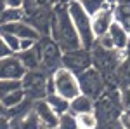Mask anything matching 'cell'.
<instances>
[{
    "label": "cell",
    "mask_w": 130,
    "mask_h": 129,
    "mask_svg": "<svg viewBox=\"0 0 130 129\" xmlns=\"http://www.w3.org/2000/svg\"><path fill=\"white\" fill-rule=\"evenodd\" d=\"M109 35L113 42H115V49L118 51H128V39H130V31L118 21H115L109 28Z\"/></svg>",
    "instance_id": "cell-13"
},
{
    "label": "cell",
    "mask_w": 130,
    "mask_h": 129,
    "mask_svg": "<svg viewBox=\"0 0 130 129\" xmlns=\"http://www.w3.org/2000/svg\"><path fill=\"white\" fill-rule=\"evenodd\" d=\"M26 99V92L21 89V91H16V92H9V94H4L2 96V108L9 110V108H14L21 105L23 101Z\"/></svg>",
    "instance_id": "cell-19"
},
{
    "label": "cell",
    "mask_w": 130,
    "mask_h": 129,
    "mask_svg": "<svg viewBox=\"0 0 130 129\" xmlns=\"http://www.w3.org/2000/svg\"><path fill=\"white\" fill-rule=\"evenodd\" d=\"M120 124L121 129H130V112H123L120 115Z\"/></svg>",
    "instance_id": "cell-31"
},
{
    "label": "cell",
    "mask_w": 130,
    "mask_h": 129,
    "mask_svg": "<svg viewBox=\"0 0 130 129\" xmlns=\"http://www.w3.org/2000/svg\"><path fill=\"white\" fill-rule=\"evenodd\" d=\"M18 58L21 60V63L26 66V70H38L42 68V54L38 44L30 51H21L18 52Z\"/></svg>",
    "instance_id": "cell-14"
},
{
    "label": "cell",
    "mask_w": 130,
    "mask_h": 129,
    "mask_svg": "<svg viewBox=\"0 0 130 129\" xmlns=\"http://www.w3.org/2000/svg\"><path fill=\"white\" fill-rule=\"evenodd\" d=\"M9 56H14V51L10 49L4 40H0V58L4 60V58H9Z\"/></svg>",
    "instance_id": "cell-29"
},
{
    "label": "cell",
    "mask_w": 130,
    "mask_h": 129,
    "mask_svg": "<svg viewBox=\"0 0 130 129\" xmlns=\"http://www.w3.org/2000/svg\"><path fill=\"white\" fill-rule=\"evenodd\" d=\"M78 2L87 9V12H89L90 16L95 14L97 10H101L106 4H108V0H78Z\"/></svg>",
    "instance_id": "cell-24"
},
{
    "label": "cell",
    "mask_w": 130,
    "mask_h": 129,
    "mask_svg": "<svg viewBox=\"0 0 130 129\" xmlns=\"http://www.w3.org/2000/svg\"><path fill=\"white\" fill-rule=\"evenodd\" d=\"M52 77H54V82H56V92L61 94L62 98L71 101V99H75L76 96L82 94L80 80H78V75L75 72L61 66L52 73Z\"/></svg>",
    "instance_id": "cell-3"
},
{
    "label": "cell",
    "mask_w": 130,
    "mask_h": 129,
    "mask_svg": "<svg viewBox=\"0 0 130 129\" xmlns=\"http://www.w3.org/2000/svg\"><path fill=\"white\" fill-rule=\"evenodd\" d=\"M76 119H78V127L80 129H97L99 127V119H97L95 112L80 113V115H76Z\"/></svg>",
    "instance_id": "cell-20"
},
{
    "label": "cell",
    "mask_w": 130,
    "mask_h": 129,
    "mask_svg": "<svg viewBox=\"0 0 130 129\" xmlns=\"http://www.w3.org/2000/svg\"><path fill=\"white\" fill-rule=\"evenodd\" d=\"M2 40L14 51V54H18L21 51V39L18 35H14V33H10V31H2Z\"/></svg>",
    "instance_id": "cell-23"
},
{
    "label": "cell",
    "mask_w": 130,
    "mask_h": 129,
    "mask_svg": "<svg viewBox=\"0 0 130 129\" xmlns=\"http://www.w3.org/2000/svg\"><path fill=\"white\" fill-rule=\"evenodd\" d=\"M21 9L24 7V0H2V9Z\"/></svg>",
    "instance_id": "cell-27"
},
{
    "label": "cell",
    "mask_w": 130,
    "mask_h": 129,
    "mask_svg": "<svg viewBox=\"0 0 130 129\" xmlns=\"http://www.w3.org/2000/svg\"><path fill=\"white\" fill-rule=\"evenodd\" d=\"M12 122V129H43L38 115L35 113V110H31L30 113L18 117V119H10Z\"/></svg>",
    "instance_id": "cell-16"
},
{
    "label": "cell",
    "mask_w": 130,
    "mask_h": 129,
    "mask_svg": "<svg viewBox=\"0 0 130 129\" xmlns=\"http://www.w3.org/2000/svg\"><path fill=\"white\" fill-rule=\"evenodd\" d=\"M97 129H121L120 120H108V122H99Z\"/></svg>",
    "instance_id": "cell-28"
},
{
    "label": "cell",
    "mask_w": 130,
    "mask_h": 129,
    "mask_svg": "<svg viewBox=\"0 0 130 129\" xmlns=\"http://www.w3.org/2000/svg\"><path fill=\"white\" fill-rule=\"evenodd\" d=\"M128 52H130V39H128Z\"/></svg>",
    "instance_id": "cell-35"
},
{
    "label": "cell",
    "mask_w": 130,
    "mask_h": 129,
    "mask_svg": "<svg viewBox=\"0 0 130 129\" xmlns=\"http://www.w3.org/2000/svg\"><path fill=\"white\" fill-rule=\"evenodd\" d=\"M21 89H23V80H18V79H2L0 80L2 96H4V94H9V92L21 91Z\"/></svg>",
    "instance_id": "cell-21"
},
{
    "label": "cell",
    "mask_w": 130,
    "mask_h": 129,
    "mask_svg": "<svg viewBox=\"0 0 130 129\" xmlns=\"http://www.w3.org/2000/svg\"><path fill=\"white\" fill-rule=\"evenodd\" d=\"M113 23H115V14H113V5H109V4H106L101 10L92 14V30H94L95 40L106 33H109Z\"/></svg>",
    "instance_id": "cell-8"
},
{
    "label": "cell",
    "mask_w": 130,
    "mask_h": 129,
    "mask_svg": "<svg viewBox=\"0 0 130 129\" xmlns=\"http://www.w3.org/2000/svg\"><path fill=\"white\" fill-rule=\"evenodd\" d=\"M57 129H80V127H78V119H76V115L71 113V112L64 113V115H61Z\"/></svg>",
    "instance_id": "cell-22"
},
{
    "label": "cell",
    "mask_w": 130,
    "mask_h": 129,
    "mask_svg": "<svg viewBox=\"0 0 130 129\" xmlns=\"http://www.w3.org/2000/svg\"><path fill=\"white\" fill-rule=\"evenodd\" d=\"M26 73H28V70L21 63V60L18 58V54L9 56V58H4V60L0 61V77H2V79L23 80Z\"/></svg>",
    "instance_id": "cell-9"
},
{
    "label": "cell",
    "mask_w": 130,
    "mask_h": 129,
    "mask_svg": "<svg viewBox=\"0 0 130 129\" xmlns=\"http://www.w3.org/2000/svg\"><path fill=\"white\" fill-rule=\"evenodd\" d=\"M50 94H56V82H54L52 73H50L49 79H47V96H50Z\"/></svg>",
    "instance_id": "cell-32"
},
{
    "label": "cell",
    "mask_w": 130,
    "mask_h": 129,
    "mask_svg": "<svg viewBox=\"0 0 130 129\" xmlns=\"http://www.w3.org/2000/svg\"><path fill=\"white\" fill-rule=\"evenodd\" d=\"M47 103H49L50 107H52V110L57 113V115H64V113H68L70 112V107H71V101L66 98H62L61 94H50V96H47Z\"/></svg>",
    "instance_id": "cell-17"
},
{
    "label": "cell",
    "mask_w": 130,
    "mask_h": 129,
    "mask_svg": "<svg viewBox=\"0 0 130 129\" xmlns=\"http://www.w3.org/2000/svg\"><path fill=\"white\" fill-rule=\"evenodd\" d=\"M0 129H12V122H10L9 117L2 115V120H0Z\"/></svg>",
    "instance_id": "cell-33"
},
{
    "label": "cell",
    "mask_w": 130,
    "mask_h": 129,
    "mask_svg": "<svg viewBox=\"0 0 130 129\" xmlns=\"http://www.w3.org/2000/svg\"><path fill=\"white\" fill-rule=\"evenodd\" d=\"M62 66L64 68L75 72L76 75H80L82 72L89 70L92 65V52L87 49H78V51H71V52H64L62 54Z\"/></svg>",
    "instance_id": "cell-7"
},
{
    "label": "cell",
    "mask_w": 130,
    "mask_h": 129,
    "mask_svg": "<svg viewBox=\"0 0 130 129\" xmlns=\"http://www.w3.org/2000/svg\"><path fill=\"white\" fill-rule=\"evenodd\" d=\"M33 110L38 115V119H40L43 127L57 129V126H59V115L52 110V107L47 103V99H37L33 103Z\"/></svg>",
    "instance_id": "cell-10"
},
{
    "label": "cell",
    "mask_w": 130,
    "mask_h": 129,
    "mask_svg": "<svg viewBox=\"0 0 130 129\" xmlns=\"http://www.w3.org/2000/svg\"><path fill=\"white\" fill-rule=\"evenodd\" d=\"M120 94H121V107H123V110L125 112H130V84L125 86L120 91Z\"/></svg>",
    "instance_id": "cell-26"
},
{
    "label": "cell",
    "mask_w": 130,
    "mask_h": 129,
    "mask_svg": "<svg viewBox=\"0 0 130 129\" xmlns=\"http://www.w3.org/2000/svg\"><path fill=\"white\" fill-rule=\"evenodd\" d=\"M2 31H10L14 35H18L19 39H35L40 40L42 33L37 28H33L30 23L21 21V23H10V25H2Z\"/></svg>",
    "instance_id": "cell-12"
},
{
    "label": "cell",
    "mask_w": 130,
    "mask_h": 129,
    "mask_svg": "<svg viewBox=\"0 0 130 129\" xmlns=\"http://www.w3.org/2000/svg\"><path fill=\"white\" fill-rule=\"evenodd\" d=\"M78 80H80L82 92L90 96V98L97 99L106 92V79H104V75L99 70L94 68V66H90L89 70L82 72L78 75Z\"/></svg>",
    "instance_id": "cell-6"
},
{
    "label": "cell",
    "mask_w": 130,
    "mask_h": 129,
    "mask_svg": "<svg viewBox=\"0 0 130 129\" xmlns=\"http://www.w3.org/2000/svg\"><path fill=\"white\" fill-rule=\"evenodd\" d=\"M120 2H130V0H120Z\"/></svg>",
    "instance_id": "cell-36"
},
{
    "label": "cell",
    "mask_w": 130,
    "mask_h": 129,
    "mask_svg": "<svg viewBox=\"0 0 130 129\" xmlns=\"http://www.w3.org/2000/svg\"><path fill=\"white\" fill-rule=\"evenodd\" d=\"M95 45H99V47H102V49H108V51L115 49V42H113V39H111L109 33H106V35L99 37V39L95 40Z\"/></svg>",
    "instance_id": "cell-25"
},
{
    "label": "cell",
    "mask_w": 130,
    "mask_h": 129,
    "mask_svg": "<svg viewBox=\"0 0 130 129\" xmlns=\"http://www.w3.org/2000/svg\"><path fill=\"white\" fill-rule=\"evenodd\" d=\"M38 47L42 54V68L45 72H56L57 68L62 66V49L59 44L50 37H42L38 40Z\"/></svg>",
    "instance_id": "cell-4"
},
{
    "label": "cell",
    "mask_w": 130,
    "mask_h": 129,
    "mask_svg": "<svg viewBox=\"0 0 130 129\" xmlns=\"http://www.w3.org/2000/svg\"><path fill=\"white\" fill-rule=\"evenodd\" d=\"M26 19V10L24 7L21 9H2V25H10V23H21Z\"/></svg>",
    "instance_id": "cell-18"
},
{
    "label": "cell",
    "mask_w": 130,
    "mask_h": 129,
    "mask_svg": "<svg viewBox=\"0 0 130 129\" xmlns=\"http://www.w3.org/2000/svg\"><path fill=\"white\" fill-rule=\"evenodd\" d=\"M43 129H50V127H43Z\"/></svg>",
    "instance_id": "cell-37"
},
{
    "label": "cell",
    "mask_w": 130,
    "mask_h": 129,
    "mask_svg": "<svg viewBox=\"0 0 130 129\" xmlns=\"http://www.w3.org/2000/svg\"><path fill=\"white\" fill-rule=\"evenodd\" d=\"M50 18H52V12H49V9L38 7V9L33 10V12L26 14V23H30L33 28H37L42 35L49 37V33H50Z\"/></svg>",
    "instance_id": "cell-11"
},
{
    "label": "cell",
    "mask_w": 130,
    "mask_h": 129,
    "mask_svg": "<svg viewBox=\"0 0 130 129\" xmlns=\"http://www.w3.org/2000/svg\"><path fill=\"white\" fill-rule=\"evenodd\" d=\"M61 2H64V4H68V2H71V0H61Z\"/></svg>",
    "instance_id": "cell-34"
},
{
    "label": "cell",
    "mask_w": 130,
    "mask_h": 129,
    "mask_svg": "<svg viewBox=\"0 0 130 129\" xmlns=\"http://www.w3.org/2000/svg\"><path fill=\"white\" fill-rule=\"evenodd\" d=\"M70 112L75 115H80V113H90V112H95V99L87 96L82 92L80 96H76L75 99H71V107Z\"/></svg>",
    "instance_id": "cell-15"
},
{
    "label": "cell",
    "mask_w": 130,
    "mask_h": 129,
    "mask_svg": "<svg viewBox=\"0 0 130 129\" xmlns=\"http://www.w3.org/2000/svg\"><path fill=\"white\" fill-rule=\"evenodd\" d=\"M47 79L49 75L43 70H28L23 79V91L26 92V98L33 101L47 98Z\"/></svg>",
    "instance_id": "cell-5"
},
{
    "label": "cell",
    "mask_w": 130,
    "mask_h": 129,
    "mask_svg": "<svg viewBox=\"0 0 130 129\" xmlns=\"http://www.w3.org/2000/svg\"><path fill=\"white\" fill-rule=\"evenodd\" d=\"M68 10H70L71 21H73V25H75V28H76V31H78V35L82 39L83 49L92 51L94 45H95V35H94V30H92V16L87 12V9L78 0L68 2Z\"/></svg>",
    "instance_id": "cell-2"
},
{
    "label": "cell",
    "mask_w": 130,
    "mask_h": 129,
    "mask_svg": "<svg viewBox=\"0 0 130 129\" xmlns=\"http://www.w3.org/2000/svg\"><path fill=\"white\" fill-rule=\"evenodd\" d=\"M37 44H38V40H35V39H21V51H30V49H33Z\"/></svg>",
    "instance_id": "cell-30"
},
{
    "label": "cell",
    "mask_w": 130,
    "mask_h": 129,
    "mask_svg": "<svg viewBox=\"0 0 130 129\" xmlns=\"http://www.w3.org/2000/svg\"><path fill=\"white\" fill-rule=\"evenodd\" d=\"M50 39H54L62 52H71V51L82 49V39L78 31L75 28L73 21H71L70 10H68V4L64 2H57L52 7V18H50Z\"/></svg>",
    "instance_id": "cell-1"
}]
</instances>
